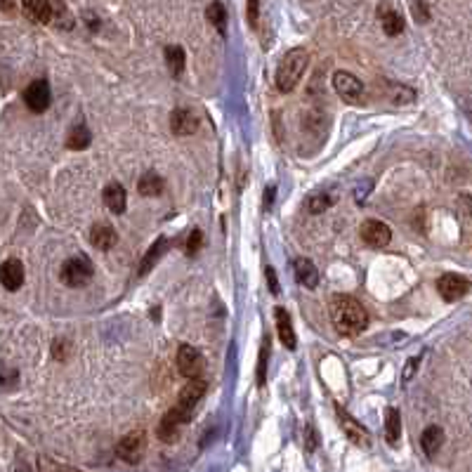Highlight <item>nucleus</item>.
<instances>
[{
    "label": "nucleus",
    "mask_w": 472,
    "mask_h": 472,
    "mask_svg": "<svg viewBox=\"0 0 472 472\" xmlns=\"http://www.w3.org/2000/svg\"><path fill=\"white\" fill-rule=\"evenodd\" d=\"M418 364H421V362H418L416 357H411V359H408V362H406V369H404V373H401V378H404V383H408V380H411L413 375H416Z\"/></svg>",
    "instance_id": "f704fd0d"
},
{
    "label": "nucleus",
    "mask_w": 472,
    "mask_h": 472,
    "mask_svg": "<svg viewBox=\"0 0 472 472\" xmlns=\"http://www.w3.org/2000/svg\"><path fill=\"white\" fill-rule=\"evenodd\" d=\"M158 437H161L163 442H175V439L179 437V425H173V423H168L166 418H163L161 425H158Z\"/></svg>",
    "instance_id": "c756f323"
},
{
    "label": "nucleus",
    "mask_w": 472,
    "mask_h": 472,
    "mask_svg": "<svg viewBox=\"0 0 472 472\" xmlns=\"http://www.w3.org/2000/svg\"><path fill=\"white\" fill-rule=\"evenodd\" d=\"M380 26H383V31L387 36H399L401 31H404V19H401V14L397 12H383V17H380Z\"/></svg>",
    "instance_id": "a878e982"
},
{
    "label": "nucleus",
    "mask_w": 472,
    "mask_h": 472,
    "mask_svg": "<svg viewBox=\"0 0 472 472\" xmlns=\"http://www.w3.org/2000/svg\"><path fill=\"white\" fill-rule=\"evenodd\" d=\"M206 17H208V22L217 29V34H220V36L227 34V10H225V5L217 3V0H215V3H210L208 10H206Z\"/></svg>",
    "instance_id": "393cba45"
},
{
    "label": "nucleus",
    "mask_w": 472,
    "mask_h": 472,
    "mask_svg": "<svg viewBox=\"0 0 472 472\" xmlns=\"http://www.w3.org/2000/svg\"><path fill=\"white\" fill-rule=\"evenodd\" d=\"M92 274H95L92 262H90L86 256H76V258H69L66 262L62 264L60 277L66 286H71V288H81V286H86L88 281L92 279Z\"/></svg>",
    "instance_id": "20e7f679"
},
{
    "label": "nucleus",
    "mask_w": 472,
    "mask_h": 472,
    "mask_svg": "<svg viewBox=\"0 0 472 472\" xmlns=\"http://www.w3.org/2000/svg\"><path fill=\"white\" fill-rule=\"evenodd\" d=\"M22 10L34 24H50L52 19V5L47 0H22Z\"/></svg>",
    "instance_id": "ddd939ff"
},
{
    "label": "nucleus",
    "mask_w": 472,
    "mask_h": 472,
    "mask_svg": "<svg viewBox=\"0 0 472 472\" xmlns=\"http://www.w3.org/2000/svg\"><path fill=\"white\" fill-rule=\"evenodd\" d=\"M333 88H336V92L340 95L343 99H347V102H359V97L364 95L362 81L349 71H338L336 76H333Z\"/></svg>",
    "instance_id": "1a4fd4ad"
},
{
    "label": "nucleus",
    "mask_w": 472,
    "mask_h": 472,
    "mask_svg": "<svg viewBox=\"0 0 472 472\" xmlns=\"http://www.w3.org/2000/svg\"><path fill=\"white\" fill-rule=\"evenodd\" d=\"M206 380L201 378H187V385L179 390V397H177V404H175L171 411L166 413V421L173 423V425H184V423L192 418V411L196 408L201 399H203L206 395Z\"/></svg>",
    "instance_id": "f03ea898"
},
{
    "label": "nucleus",
    "mask_w": 472,
    "mask_h": 472,
    "mask_svg": "<svg viewBox=\"0 0 472 472\" xmlns=\"http://www.w3.org/2000/svg\"><path fill=\"white\" fill-rule=\"evenodd\" d=\"M295 279H298L300 286L314 290L316 286H319V269L314 267V262H312V260L300 258L298 262H295Z\"/></svg>",
    "instance_id": "a211bd4d"
},
{
    "label": "nucleus",
    "mask_w": 472,
    "mask_h": 472,
    "mask_svg": "<svg viewBox=\"0 0 472 472\" xmlns=\"http://www.w3.org/2000/svg\"><path fill=\"white\" fill-rule=\"evenodd\" d=\"M166 64L171 69L173 76H182L184 64H187V55L179 45H168L166 47Z\"/></svg>",
    "instance_id": "4be33fe9"
},
{
    "label": "nucleus",
    "mask_w": 472,
    "mask_h": 472,
    "mask_svg": "<svg viewBox=\"0 0 472 472\" xmlns=\"http://www.w3.org/2000/svg\"><path fill=\"white\" fill-rule=\"evenodd\" d=\"M171 128L179 137L192 135V132L199 130V116L192 109H175L171 116Z\"/></svg>",
    "instance_id": "9b49d317"
},
{
    "label": "nucleus",
    "mask_w": 472,
    "mask_h": 472,
    "mask_svg": "<svg viewBox=\"0 0 472 472\" xmlns=\"http://www.w3.org/2000/svg\"><path fill=\"white\" fill-rule=\"evenodd\" d=\"M206 369L203 354L199 352L192 345H182L177 349V371L184 375V378H199Z\"/></svg>",
    "instance_id": "423d86ee"
},
{
    "label": "nucleus",
    "mask_w": 472,
    "mask_h": 472,
    "mask_svg": "<svg viewBox=\"0 0 472 472\" xmlns=\"http://www.w3.org/2000/svg\"><path fill=\"white\" fill-rule=\"evenodd\" d=\"M272 199H274V187H269L267 194H264V206H267V208L272 206Z\"/></svg>",
    "instance_id": "4c0bfd02"
},
{
    "label": "nucleus",
    "mask_w": 472,
    "mask_h": 472,
    "mask_svg": "<svg viewBox=\"0 0 472 472\" xmlns=\"http://www.w3.org/2000/svg\"><path fill=\"white\" fill-rule=\"evenodd\" d=\"M50 102H52V95H50L47 81H34L24 90V104L34 111V114H43V111H47Z\"/></svg>",
    "instance_id": "0eeeda50"
},
{
    "label": "nucleus",
    "mask_w": 472,
    "mask_h": 472,
    "mask_svg": "<svg viewBox=\"0 0 472 472\" xmlns=\"http://www.w3.org/2000/svg\"><path fill=\"white\" fill-rule=\"evenodd\" d=\"M116 241H119V234H116V229L107 222H102V225H95L92 232H90V243H92L95 248H99V251H111V248L116 246Z\"/></svg>",
    "instance_id": "4468645a"
},
{
    "label": "nucleus",
    "mask_w": 472,
    "mask_h": 472,
    "mask_svg": "<svg viewBox=\"0 0 472 472\" xmlns=\"http://www.w3.org/2000/svg\"><path fill=\"white\" fill-rule=\"evenodd\" d=\"M307 64H310V55H307L302 47H293V50H288L284 55V60L279 62V69H277V88L281 92H290V90H295V86L300 83L302 73H305Z\"/></svg>",
    "instance_id": "7ed1b4c3"
},
{
    "label": "nucleus",
    "mask_w": 472,
    "mask_h": 472,
    "mask_svg": "<svg viewBox=\"0 0 472 472\" xmlns=\"http://www.w3.org/2000/svg\"><path fill=\"white\" fill-rule=\"evenodd\" d=\"M203 246V232L201 229H192V234L187 238V256H196Z\"/></svg>",
    "instance_id": "7c9ffc66"
},
{
    "label": "nucleus",
    "mask_w": 472,
    "mask_h": 472,
    "mask_svg": "<svg viewBox=\"0 0 472 472\" xmlns=\"http://www.w3.org/2000/svg\"><path fill=\"white\" fill-rule=\"evenodd\" d=\"M246 17H248V24H251V26H258L260 0H246Z\"/></svg>",
    "instance_id": "2f4dec72"
},
{
    "label": "nucleus",
    "mask_w": 472,
    "mask_h": 472,
    "mask_svg": "<svg viewBox=\"0 0 472 472\" xmlns=\"http://www.w3.org/2000/svg\"><path fill=\"white\" fill-rule=\"evenodd\" d=\"M371 187V182H369V179H366V182H364V189L362 187H357V194H354V199H357V201H364L366 199V194H369V192H366V189H369Z\"/></svg>",
    "instance_id": "e433bc0d"
},
{
    "label": "nucleus",
    "mask_w": 472,
    "mask_h": 472,
    "mask_svg": "<svg viewBox=\"0 0 472 472\" xmlns=\"http://www.w3.org/2000/svg\"><path fill=\"white\" fill-rule=\"evenodd\" d=\"M147 451V434L142 430H135V432H128L119 444H116V454L119 458H123L125 463H137L142 460Z\"/></svg>",
    "instance_id": "39448f33"
},
{
    "label": "nucleus",
    "mask_w": 472,
    "mask_h": 472,
    "mask_svg": "<svg viewBox=\"0 0 472 472\" xmlns=\"http://www.w3.org/2000/svg\"><path fill=\"white\" fill-rule=\"evenodd\" d=\"M331 203H333L331 196H326V194H316V196H312V199H310V203H307V208H310V213L319 215V213H323V210L331 208Z\"/></svg>",
    "instance_id": "c85d7f7f"
},
{
    "label": "nucleus",
    "mask_w": 472,
    "mask_h": 472,
    "mask_svg": "<svg viewBox=\"0 0 472 472\" xmlns=\"http://www.w3.org/2000/svg\"><path fill=\"white\" fill-rule=\"evenodd\" d=\"M50 22H55L60 29L69 31V29H73V22H76V19H73V14L69 12V8L64 3H57V5H52V19H50Z\"/></svg>",
    "instance_id": "bb28decb"
},
{
    "label": "nucleus",
    "mask_w": 472,
    "mask_h": 472,
    "mask_svg": "<svg viewBox=\"0 0 472 472\" xmlns=\"http://www.w3.org/2000/svg\"><path fill=\"white\" fill-rule=\"evenodd\" d=\"M444 447V430L439 425H430L423 430L421 434V449L423 454L427 456V458H432V456H437V451Z\"/></svg>",
    "instance_id": "f3484780"
},
{
    "label": "nucleus",
    "mask_w": 472,
    "mask_h": 472,
    "mask_svg": "<svg viewBox=\"0 0 472 472\" xmlns=\"http://www.w3.org/2000/svg\"><path fill=\"white\" fill-rule=\"evenodd\" d=\"M14 5H12V0H0V10H5V12H10Z\"/></svg>",
    "instance_id": "58836bf2"
},
{
    "label": "nucleus",
    "mask_w": 472,
    "mask_h": 472,
    "mask_svg": "<svg viewBox=\"0 0 472 472\" xmlns=\"http://www.w3.org/2000/svg\"><path fill=\"white\" fill-rule=\"evenodd\" d=\"M274 319H277V331H279L281 343L288 349H295L298 343H295V331H293V323H290L288 312H286L284 307H277V310H274Z\"/></svg>",
    "instance_id": "6ab92c4d"
},
{
    "label": "nucleus",
    "mask_w": 472,
    "mask_h": 472,
    "mask_svg": "<svg viewBox=\"0 0 472 472\" xmlns=\"http://www.w3.org/2000/svg\"><path fill=\"white\" fill-rule=\"evenodd\" d=\"M267 279H269V288H272V293L277 295L279 293V281H277V274H274L272 267H267Z\"/></svg>",
    "instance_id": "c9c22d12"
},
{
    "label": "nucleus",
    "mask_w": 472,
    "mask_h": 472,
    "mask_svg": "<svg viewBox=\"0 0 472 472\" xmlns=\"http://www.w3.org/2000/svg\"><path fill=\"white\" fill-rule=\"evenodd\" d=\"M104 206L111 210V213L121 215L125 213V206H128V196H125L123 184L119 182H111L104 187Z\"/></svg>",
    "instance_id": "2eb2a0df"
},
{
    "label": "nucleus",
    "mask_w": 472,
    "mask_h": 472,
    "mask_svg": "<svg viewBox=\"0 0 472 472\" xmlns=\"http://www.w3.org/2000/svg\"><path fill=\"white\" fill-rule=\"evenodd\" d=\"M413 17L418 19V22H430V12H427V8H425V3L423 0H418L416 5H413Z\"/></svg>",
    "instance_id": "473e14b6"
},
{
    "label": "nucleus",
    "mask_w": 472,
    "mask_h": 472,
    "mask_svg": "<svg viewBox=\"0 0 472 472\" xmlns=\"http://www.w3.org/2000/svg\"><path fill=\"white\" fill-rule=\"evenodd\" d=\"M166 246H168V241L166 238H158L156 243L149 248V253H147L145 258H142V264H140V277H145V274H149L151 272V267L153 264L161 260V256L166 253Z\"/></svg>",
    "instance_id": "5701e85b"
},
{
    "label": "nucleus",
    "mask_w": 472,
    "mask_h": 472,
    "mask_svg": "<svg viewBox=\"0 0 472 472\" xmlns=\"http://www.w3.org/2000/svg\"><path fill=\"white\" fill-rule=\"evenodd\" d=\"M362 238L371 248H385L392 241V232L385 222L380 220H366L362 225Z\"/></svg>",
    "instance_id": "9d476101"
},
{
    "label": "nucleus",
    "mask_w": 472,
    "mask_h": 472,
    "mask_svg": "<svg viewBox=\"0 0 472 472\" xmlns=\"http://www.w3.org/2000/svg\"><path fill=\"white\" fill-rule=\"evenodd\" d=\"M385 437L387 442L392 444V447H397L399 444V437H401V416L397 408H387L385 411Z\"/></svg>",
    "instance_id": "aec40b11"
},
{
    "label": "nucleus",
    "mask_w": 472,
    "mask_h": 472,
    "mask_svg": "<svg viewBox=\"0 0 472 472\" xmlns=\"http://www.w3.org/2000/svg\"><path fill=\"white\" fill-rule=\"evenodd\" d=\"M0 284L8 290H19L24 284V264L19 260H5L0 264Z\"/></svg>",
    "instance_id": "f8f14e48"
},
{
    "label": "nucleus",
    "mask_w": 472,
    "mask_h": 472,
    "mask_svg": "<svg viewBox=\"0 0 472 472\" xmlns=\"http://www.w3.org/2000/svg\"><path fill=\"white\" fill-rule=\"evenodd\" d=\"M140 194L142 196H158L163 192V187H166V182H163V177L161 175H156V173H145L140 177Z\"/></svg>",
    "instance_id": "b1692460"
},
{
    "label": "nucleus",
    "mask_w": 472,
    "mask_h": 472,
    "mask_svg": "<svg viewBox=\"0 0 472 472\" xmlns=\"http://www.w3.org/2000/svg\"><path fill=\"white\" fill-rule=\"evenodd\" d=\"M267 359H269V338H264L262 349H260V359H258V385L260 387L267 380Z\"/></svg>",
    "instance_id": "cd10ccee"
},
{
    "label": "nucleus",
    "mask_w": 472,
    "mask_h": 472,
    "mask_svg": "<svg viewBox=\"0 0 472 472\" xmlns=\"http://www.w3.org/2000/svg\"><path fill=\"white\" fill-rule=\"evenodd\" d=\"M66 347H69L66 340H55V343H52V357L60 359V362H64V359H66Z\"/></svg>",
    "instance_id": "72a5a7b5"
},
{
    "label": "nucleus",
    "mask_w": 472,
    "mask_h": 472,
    "mask_svg": "<svg viewBox=\"0 0 472 472\" xmlns=\"http://www.w3.org/2000/svg\"><path fill=\"white\" fill-rule=\"evenodd\" d=\"M338 416H340V425H343V432L347 434L349 439H352L357 447H364V449H369L371 447V439H369V432L359 425L354 418H349L347 413L345 411H338Z\"/></svg>",
    "instance_id": "dca6fc26"
},
{
    "label": "nucleus",
    "mask_w": 472,
    "mask_h": 472,
    "mask_svg": "<svg viewBox=\"0 0 472 472\" xmlns=\"http://www.w3.org/2000/svg\"><path fill=\"white\" fill-rule=\"evenodd\" d=\"M437 290L447 302H456L470 290V281L465 277H460V274H444V277L437 281Z\"/></svg>",
    "instance_id": "6e6552de"
},
{
    "label": "nucleus",
    "mask_w": 472,
    "mask_h": 472,
    "mask_svg": "<svg viewBox=\"0 0 472 472\" xmlns=\"http://www.w3.org/2000/svg\"><path fill=\"white\" fill-rule=\"evenodd\" d=\"M90 142H92V135H90V130L86 125H73L71 130H69L66 135V147L73 151H83L90 147Z\"/></svg>",
    "instance_id": "412c9836"
},
{
    "label": "nucleus",
    "mask_w": 472,
    "mask_h": 472,
    "mask_svg": "<svg viewBox=\"0 0 472 472\" xmlns=\"http://www.w3.org/2000/svg\"><path fill=\"white\" fill-rule=\"evenodd\" d=\"M331 319L336 331L345 338H354L369 326V312L352 295H333L331 300Z\"/></svg>",
    "instance_id": "f257e3e1"
}]
</instances>
